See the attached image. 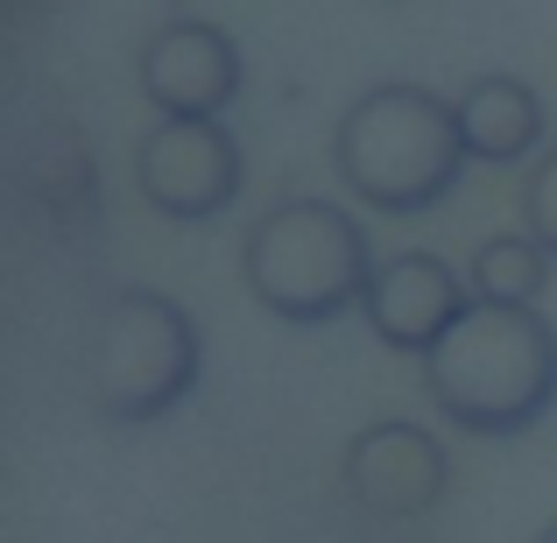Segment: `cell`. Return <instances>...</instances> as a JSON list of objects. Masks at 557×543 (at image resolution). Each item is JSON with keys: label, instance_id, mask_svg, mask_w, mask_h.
<instances>
[{"label": "cell", "instance_id": "obj_12", "mask_svg": "<svg viewBox=\"0 0 557 543\" xmlns=\"http://www.w3.org/2000/svg\"><path fill=\"white\" fill-rule=\"evenodd\" d=\"M536 543H557V522H544V536H536Z\"/></svg>", "mask_w": 557, "mask_h": 543}, {"label": "cell", "instance_id": "obj_1", "mask_svg": "<svg viewBox=\"0 0 557 543\" xmlns=\"http://www.w3.org/2000/svg\"><path fill=\"white\" fill-rule=\"evenodd\" d=\"M423 395L451 431L522 437L557 409V325L536 304H466L423 354Z\"/></svg>", "mask_w": 557, "mask_h": 543}, {"label": "cell", "instance_id": "obj_5", "mask_svg": "<svg viewBox=\"0 0 557 543\" xmlns=\"http://www.w3.org/2000/svg\"><path fill=\"white\" fill-rule=\"evenodd\" d=\"M135 184L163 219H212L240 198V141L226 121H156Z\"/></svg>", "mask_w": 557, "mask_h": 543}, {"label": "cell", "instance_id": "obj_7", "mask_svg": "<svg viewBox=\"0 0 557 543\" xmlns=\"http://www.w3.org/2000/svg\"><path fill=\"white\" fill-rule=\"evenodd\" d=\"M473 304V289H466V275L451 269L445 255H431V247H409V255L381 261L374 283H368V325L381 346H395V354H431L437 340H445L451 325H459V311Z\"/></svg>", "mask_w": 557, "mask_h": 543}, {"label": "cell", "instance_id": "obj_3", "mask_svg": "<svg viewBox=\"0 0 557 543\" xmlns=\"http://www.w3.org/2000/svg\"><path fill=\"white\" fill-rule=\"evenodd\" d=\"M240 269H247L255 304L275 311L283 325H332L354 304H368V283L381 261L346 205L289 198L255 219V233L240 247Z\"/></svg>", "mask_w": 557, "mask_h": 543}, {"label": "cell", "instance_id": "obj_4", "mask_svg": "<svg viewBox=\"0 0 557 543\" xmlns=\"http://www.w3.org/2000/svg\"><path fill=\"white\" fill-rule=\"evenodd\" d=\"M78 374H85V403L113 431L163 423L198 388V325L163 289H113L99 304L92 332H85Z\"/></svg>", "mask_w": 557, "mask_h": 543}, {"label": "cell", "instance_id": "obj_6", "mask_svg": "<svg viewBox=\"0 0 557 543\" xmlns=\"http://www.w3.org/2000/svg\"><path fill=\"white\" fill-rule=\"evenodd\" d=\"M141 92L163 121H219L240 99V50L212 22H163L141 50Z\"/></svg>", "mask_w": 557, "mask_h": 543}, {"label": "cell", "instance_id": "obj_2", "mask_svg": "<svg viewBox=\"0 0 557 543\" xmlns=\"http://www.w3.org/2000/svg\"><path fill=\"white\" fill-rule=\"evenodd\" d=\"M332 163L360 205L388 219H417L459 190L473 156H466L451 99H437L431 85H374L339 113Z\"/></svg>", "mask_w": 557, "mask_h": 543}, {"label": "cell", "instance_id": "obj_9", "mask_svg": "<svg viewBox=\"0 0 557 543\" xmlns=\"http://www.w3.org/2000/svg\"><path fill=\"white\" fill-rule=\"evenodd\" d=\"M459 135H466V156L473 163H494V170H516L530 163V149L544 141V99L530 92L522 78H473L459 99Z\"/></svg>", "mask_w": 557, "mask_h": 543}, {"label": "cell", "instance_id": "obj_8", "mask_svg": "<svg viewBox=\"0 0 557 543\" xmlns=\"http://www.w3.org/2000/svg\"><path fill=\"white\" fill-rule=\"evenodd\" d=\"M346 488L374 516H423V508L445 502L451 466H445V445L431 431L395 417V423H368L346 445Z\"/></svg>", "mask_w": 557, "mask_h": 543}, {"label": "cell", "instance_id": "obj_11", "mask_svg": "<svg viewBox=\"0 0 557 543\" xmlns=\"http://www.w3.org/2000/svg\"><path fill=\"white\" fill-rule=\"evenodd\" d=\"M522 226H530V240L557 261V149L530 170V184H522Z\"/></svg>", "mask_w": 557, "mask_h": 543}, {"label": "cell", "instance_id": "obj_10", "mask_svg": "<svg viewBox=\"0 0 557 543\" xmlns=\"http://www.w3.org/2000/svg\"><path fill=\"white\" fill-rule=\"evenodd\" d=\"M544 283H550V255L530 233H494V240H480L473 261H466L473 304H536Z\"/></svg>", "mask_w": 557, "mask_h": 543}]
</instances>
